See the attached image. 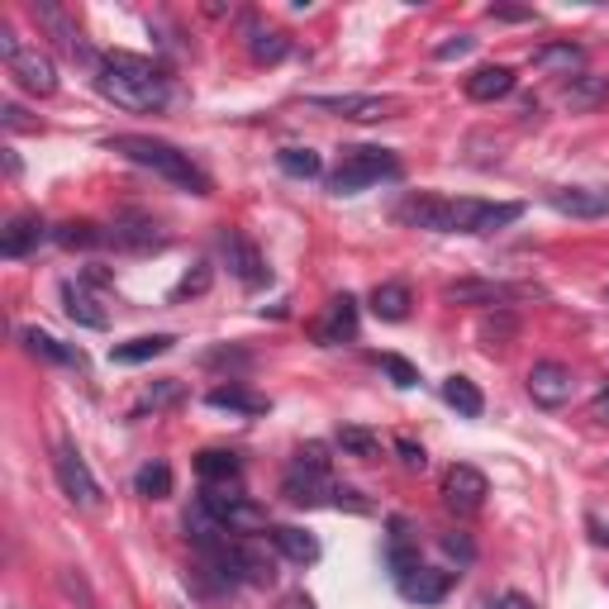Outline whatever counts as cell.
Returning <instances> with one entry per match:
<instances>
[{
  "instance_id": "f546056e",
  "label": "cell",
  "mask_w": 609,
  "mask_h": 609,
  "mask_svg": "<svg viewBox=\"0 0 609 609\" xmlns=\"http://www.w3.org/2000/svg\"><path fill=\"white\" fill-rule=\"evenodd\" d=\"M600 100H609V77H571V86L562 91L567 110H595Z\"/></svg>"
},
{
  "instance_id": "5b68a950",
  "label": "cell",
  "mask_w": 609,
  "mask_h": 609,
  "mask_svg": "<svg viewBox=\"0 0 609 609\" xmlns=\"http://www.w3.org/2000/svg\"><path fill=\"white\" fill-rule=\"evenodd\" d=\"M200 505L210 510V519H215L219 529H229L234 538H248V533L267 529V510H262V505H253L248 495H234L229 486H205Z\"/></svg>"
},
{
  "instance_id": "836d02e7",
  "label": "cell",
  "mask_w": 609,
  "mask_h": 609,
  "mask_svg": "<svg viewBox=\"0 0 609 609\" xmlns=\"http://www.w3.org/2000/svg\"><path fill=\"white\" fill-rule=\"evenodd\" d=\"M334 443L348 452V457H362V462H372L376 452H381V438H376L372 429H362V424H343V429L334 433Z\"/></svg>"
},
{
  "instance_id": "7bdbcfd3",
  "label": "cell",
  "mask_w": 609,
  "mask_h": 609,
  "mask_svg": "<svg viewBox=\"0 0 609 609\" xmlns=\"http://www.w3.org/2000/svg\"><path fill=\"white\" fill-rule=\"evenodd\" d=\"M58 581H62V590H67V595H72V600H81V609H96V600H91V586H86V581H81L77 571H62Z\"/></svg>"
},
{
  "instance_id": "1f68e13d",
  "label": "cell",
  "mask_w": 609,
  "mask_h": 609,
  "mask_svg": "<svg viewBox=\"0 0 609 609\" xmlns=\"http://www.w3.org/2000/svg\"><path fill=\"white\" fill-rule=\"evenodd\" d=\"M53 243H62V248H96V243H105V229L100 224H91V219H67V224H58L53 229Z\"/></svg>"
},
{
  "instance_id": "c3c4849f",
  "label": "cell",
  "mask_w": 609,
  "mask_h": 609,
  "mask_svg": "<svg viewBox=\"0 0 609 609\" xmlns=\"http://www.w3.org/2000/svg\"><path fill=\"white\" fill-rule=\"evenodd\" d=\"M334 505H348V510H367V500L357 491H348V486H334Z\"/></svg>"
},
{
  "instance_id": "4fadbf2b",
  "label": "cell",
  "mask_w": 609,
  "mask_h": 609,
  "mask_svg": "<svg viewBox=\"0 0 609 609\" xmlns=\"http://www.w3.org/2000/svg\"><path fill=\"white\" fill-rule=\"evenodd\" d=\"M514 295H524V291L505 286V281H452V286H443L448 305H495V310H505Z\"/></svg>"
},
{
  "instance_id": "60d3db41",
  "label": "cell",
  "mask_w": 609,
  "mask_h": 609,
  "mask_svg": "<svg viewBox=\"0 0 609 609\" xmlns=\"http://www.w3.org/2000/svg\"><path fill=\"white\" fill-rule=\"evenodd\" d=\"M510 334H514V315H505V310L481 319V338H486V343H500V338H510Z\"/></svg>"
},
{
  "instance_id": "f35d334b",
  "label": "cell",
  "mask_w": 609,
  "mask_h": 609,
  "mask_svg": "<svg viewBox=\"0 0 609 609\" xmlns=\"http://www.w3.org/2000/svg\"><path fill=\"white\" fill-rule=\"evenodd\" d=\"M381 372L391 376L395 386H400V391H405V386H419V372H414L410 362H405V357H395V353H386L381 357Z\"/></svg>"
},
{
  "instance_id": "7a4b0ae2",
  "label": "cell",
  "mask_w": 609,
  "mask_h": 609,
  "mask_svg": "<svg viewBox=\"0 0 609 609\" xmlns=\"http://www.w3.org/2000/svg\"><path fill=\"white\" fill-rule=\"evenodd\" d=\"M100 96L119 105V110H129V115H148V110H162L167 96H172V81L162 72L158 62L138 58V53H110V58H100Z\"/></svg>"
},
{
  "instance_id": "4316f807",
  "label": "cell",
  "mask_w": 609,
  "mask_h": 609,
  "mask_svg": "<svg viewBox=\"0 0 609 609\" xmlns=\"http://www.w3.org/2000/svg\"><path fill=\"white\" fill-rule=\"evenodd\" d=\"M410 286L405 281H381L372 291V315L386 319V324H400V319H410Z\"/></svg>"
},
{
  "instance_id": "d6a6232c",
  "label": "cell",
  "mask_w": 609,
  "mask_h": 609,
  "mask_svg": "<svg viewBox=\"0 0 609 609\" xmlns=\"http://www.w3.org/2000/svg\"><path fill=\"white\" fill-rule=\"evenodd\" d=\"M276 167L286 172V177H300V181H310L324 172V158H319L315 148H281L276 153Z\"/></svg>"
},
{
  "instance_id": "ee69618b",
  "label": "cell",
  "mask_w": 609,
  "mask_h": 609,
  "mask_svg": "<svg viewBox=\"0 0 609 609\" xmlns=\"http://www.w3.org/2000/svg\"><path fill=\"white\" fill-rule=\"evenodd\" d=\"M295 462L300 467H315V472H329V448L324 443H305V448L295 452Z\"/></svg>"
},
{
  "instance_id": "7402d4cb",
  "label": "cell",
  "mask_w": 609,
  "mask_h": 609,
  "mask_svg": "<svg viewBox=\"0 0 609 609\" xmlns=\"http://www.w3.org/2000/svg\"><path fill=\"white\" fill-rule=\"evenodd\" d=\"M172 343H177L172 334H143V338H129V343H115V348H110V362H119V367H138V362H153V357L172 353Z\"/></svg>"
},
{
  "instance_id": "484cf974",
  "label": "cell",
  "mask_w": 609,
  "mask_h": 609,
  "mask_svg": "<svg viewBox=\"0 0 609 609\" xmlns=\"http://www.w3.org/2000/svg\"><path fill=\"white\" fill-rule=\"evenodd\" d=\"M20 343H24V353H29V357L58 362V367H81V353H77V348L58 343V338L43 334V329H20Z\"/></svg>"
},
{
  "instance_id": "277c9868",
  "label": "cell",
  "mask_w": 609,
  "mask_h": 609,
  "mask_svg": "<svg viewBox=\"0 0 609 609\" xmlns=\"http://www.w3.org/2000/svg\"><path fill=\"white\" fill-rule=\"evenodd\" d=\"M395 172H400V162L386 148H343L338 167L329 172V191L334 196H357V191H367V186L395 177Z\"/></svg>"
},
{
  "instance_id": "b9f144b4",
  "label": "cell",
  "mask_w": 609,
  "mask_h": 609,
  "mask_svg": "<svg viewBox=\"0 0 609 609\" xmlns=\"http://www.w3.org/2000/svg\"><path fill=\"white\" fill-rule=\"evenodd\" d=\"M472 48H476V39H472V34H457V39L438 43V48H433V58H438V62H452V58H467Z\"/></svg>"
},
{
  "instance_id": "2e32d148",
  "label": "cell",
  "mask_w": 609,
  "mask_h": 609,
  "mask_svg": "<svg viewBox=\"0 0 609 609\" xmlns=\"http://www.w3.org/2000/svg\"><path fill=\"white\" fill-rule=\"evenodd\" d=\"M105 243H115V248H129V253H148V248H158L162 234L153 219L143 215H119L110 229H105Z\"/></svg>"
},
{
  "instance_id": "74e56055",
  "label": "cell",
  "mask_w": 609,
  "mask_h": 609,
  "mask_svg": "<svg viewBox=\"0 0 609 609\" xmlns=\"http://www.w3.org/2000/svg\"><path fill=\"white\" fill-rule=\"evenodd\" d=\"M210 276H215V272H210V262H200L196 272H186V276L177 281L172 300H186V295H205V291H210Z\"/></svg>"
},
{
  "instance_id": "52a82bcc",
  "label": "cell",
  "mask_w": 609,
  "mask_h": 609,
  "mask_svg": "<svg viewBox=\"0 0 609 609\" xmlns=\"http://www.w3.org/2000/svg\"><path fill=\"white\" fill-rule=\"evenodd\" d=\"M53 472H58V486H62V495H67L72 505H81V510H96V505H100L96 476H91V467L77 457V448H67V443H62L58 457H53Z\"/></svg>"
},
{
  "instance_id": "bcb514c9",
  "label": "cell",
  "mask_w": 609,
  "mask_h": 609,
  "mask_svg": "<svg viewBox=\"0 0 609 609\" xmlns=\"http://www.w3.org/2000/svg\"><path fill=\"white\" fill-rule=\"evenodd\" d=\"M443 552H448V557H457V562H472V557H476L472 538H462V533H448V538H443Z\"/></svg>"
},
{
  "instance_id": "30bf717a",
  "label": "cell",
  "mask_w": 609,
  "mask_h": 609,
  "mask_svg": "<svg viewBox=\"0 0 609 609\" xmlns=\"http://www.w3.org/2000/svg\"><path fill=\"white\" fill-rule=\"evenodd\" d=\"M10 77L20 81L29 96H53V91H58V67H53V58L39 53V48H20V53L10 58Z\"/></svg>"
},
{
  "instance_id": "ba28073f",
  "label": "cell",
  "mask_w": 609,
  "mask_h": 609,
  "mask_svg": "<svg viewBox=\"0 0 609 609\" xmlns=\"http://www.w3.org/2000/svg\"><path fill=\"white\" fill-rule=\"evenodd\" d=\"M486 495H491V486H486V476L476 472V467H467V462L448 467V476H443V505H448V510L476 514L486 505Z\"/></svg>"
},
{
  "instance_id": "e575fe53",
  "label": "cell",
  "mask_w": 609,
  "mask_h": 609,
  "mask_svg": "<svg viewBox=\"0 0 609 609\" xmlns=\"http://www.w3.org/2000/svg\"><path fill=\"white\" fill-rule=\"evenodd\" d=\"M134 491L143 495V500H167V495H172V467H167V462H148V467H138Z\"/></svg>"
},
{
  "instance_id": "5bb4252c",
  "label": "cell",
  "mask_w": 609,
  "mask_h": 609,
  "mask_svg": "<svg viewBox=\"0 0 609 609\" xmlns=\"http://www.w3.org/2000/svg\"><path fill=\"white\" fill-rule=\"evenodd\" d=\"M315 110H334L343 119H362V124H372V119H386L395 110L391 96H310Z\"/></svg>"
},
{
  "instance_id": "7dc6e473",
  "label": "cell",
  "mask_w": 609,
  "mask_h": 609,
  "mask_svg": "<svg viewBox=\"0 0 609 609\" xmlns=\"http://www.w3.org/2000/svg\"><path fill=\"white\" fill-rule=\"evenodd\" d=\"M491 20H510V24H519V20H533V10H514V5H491Z\"/></svg>"
},
{
  "instance_id": "f6af8a7d",
  "label": "cell",
  "mask_w": 609,
  "mask_h": 609,
  "mask_svg": "<svg viewBox=\"0 0 609 609\" xmlns=\"http://www.w3.org/2000/svg\"><path fill=\"white\" fill-rule=\"evenodd\" d=\"M395 452H400V462H405L410 472H424V467H429L424 448H419V443H410V438H400V443H395Z\"/></svg>"
},
{
  "instance_id": "f907efd6",
  "label": "cell",
  "mask_w": 609,
  "mask_h": 609,
  "mask_svg": "<svg viewBox=\"0 0 609 609\" xmlns=\"http://www.w3.org/2000/svg\"><path fill=\"white\" fill-rule=\"evenodd\" d=\"M590 410H595V419H600V424H609V386L595 395V405H590Z\"/></svg>"
},
{
  "instance_id": "816d5d0a",
  "label": "cell",
  "mask_w": 609,
  "mask_h": 609,
  "mask_svg": "<svg viewBox=\"0 0 609 609\" xmlns=\"http://www.w3.org/2000/svg\"><path fill=\"white\" fill-rule=\"evenodd\" d=\"M590 533H595V543H609V529L600 524V519H590Z\"/></svg>"
},
{
  "instance_id": "3957f363",
  "label": "cell",
  "mask_w": 609,
  "mask_h": 609,
  "mask_svg": "<svg viewBox=\"0 0 609 609\" xmlns=\"http://www.w3.org/2000/svg\"><path fill=\"white\" fill-rule=\"evenodd\" d=\"M110 153L129 158L134 167H148V172H158V177H167L172 186L191 191V196H210V177H205V172H200V167L186 158V153H177L172 143H162V138L119 134V138H110Z\"/></svg>"
},
{
  "instance_id": "f1b7e54d",
  "label": "cell",
  "mask_w": 609,
  "mask_h": 609,
  "mask_svg": "<svg viewBox=\"0 0 609 609\" xmlns=\"http://www.w3.org/2000/svg\"><path fill=\"white\" fill-rule=\"evenodd\" d=\"M443 400H448L462 419H481V410H486V400H481V391H476V381H467V376H448V381H443Z\"/></svg>"
},
{
  "instance_id": "7c38bea8",
  "label": "cell",
  "mask_w": 609,
  "mask_h": 609,
  "mask_svg": "<svg viewBox=\"0 0 609 609\" xmlns=\"http://www.w3.org/2000/svg\"><path fill=\"white\" fill-rule=\"evenodd\" d=\"M548 205L571 219H600L609 215V191L605 186H557L548 191Z\"/></svg>"
},
{
  "instance_id": "d6986e66",
  "label": "cell",
  "mask_w": 609,
  "mask_h": 609,
  "mask_svg": "<svg viewBox=\"0 0 609 609\" xmlns=\"http://www.w3.org/2000/svg\"><path fill=\"white\" fill-rule=\"evenodd\" d=\"M34 20L43 24V29H48V34H53V39L62 43V48H67V53H72V58H81V62H91V48H86V43H81V34H77V24L67 20V15H62L58 5H48V0H43V5H34Z\"/></svg>"
},
{
  "instance_id": "9a60e30c",
  "label": "cell",
  "mask_w": 609,
  "mask_h": 609,
  "mask_svg": "<svg viewBox=\"0 0 609 609\" xmlns=\"http://www.w3.org/2000/svg\"><path fill=\"white\" fill-rule=\"evenodd\" d=\"M281 495H286L291 505H305V510H310V505H324V500L334 495V486H329V476L324 472L295 462L291 472H286V481H281Z\"/></svg>"
},
{
  "instance_id": "603a6c76",
  "label": "cell",
  "mask_w": 609,
  "mask_h": 609,
  "mask_svg": "<svg viewBox=\"0 0 609 609\" xmlns=\"http://www.w3.org/2000/svg\"><path fill=\"white\" fill-rule=\"evenodd\" d=\"M514 91V72L510 67H476L472 77H467V96L481 100V105H491V100H505Z\"/></svg>"
},
{
  "instance_id": "ab89813d",
  "label": "cell",
  "mask_w": 609,
  "mask_h": 609,
  "mask_svg": "<svg viewBox=\"0 0 609 609\" xmlns=\"http://www.w3.org/2000/svg\"><path fill=\"white\" fill-rule=\"evenodd\" d=\"M0 124H5L10 134H34V129H39V119H29L20 105H10V100L0 105Z\"/></svg>"
},
{
  "instance_id": "9c48e42d",
  "label": "cell",
  "mask_w": 609,
  "mask_h": 609,
  "mask_svg": "<svg viewBox=\"0 0 609 609\" xmlns=\"http://www.w3.org/2000/svg\"><path fill=\"white\" fill-rule=\"evenodd\" d=\"M576 391V381H571V367L562 362H533L529 367V395L533 405H543V410H562Z\"/></svg>"
},
{
  "instance_id": "e0dca14e",
  "label": "cell",
  "mask_w": 609,
  "mask_h": 609,
  "mask_svg": "<svg viewBox=\"0 0 609 609\" xmlns=\"http://www.w3.org/2000/svg\"><path fill=\"white\" fill-rule=\"evenodd\" d=\"M43 238H48V224H43L39 215H15L5 229H0V253H5V257H24V253H34Z\"/></svg>"
},
{
  "instance_id": "8992f818",
  "label": "cell",
  "mask_w": 609,
  "mask_h": 609,
  "mask_svg": "<svg viewBox=\"0 0 609 609\" xmlns=\"http://www.w3.org/2000/svg\"><path fill=\"white\" fill-rule=\"evenodd\" d=\"M219 253H224L229 272H234L248 291H257V286H267V281H272V267L262 262L257 243H253V238H243L238 229H224V234H219Z\"/></svg>"
},
{
  "instance_id": "cb8c5ba5",
  "label": "cell",
  "mask_w": 609,
  "mask_h": 609,
  "mask_svg": "<svg viewBox=\"0 0 609 609\" xmlns=\"http://www.w3.org/2000/svg\"><path fill=\"white\" fill-rule=\"evenodd\" d=\"M196 472L205 486H234L238 476H243V462H238L234 452H224V448H205L196 457Z\"/></svg>"
},
{
  "instance_id": "83f0119b",
  "label": "cell",
  "mask_w": 609,
  "mask_h": 609,
  "mask_svg": "<svg viewBox=\"0 0 609 609\" xmlns=\"http://www.w3.org/2000/svg\"><path fill=\"white\" fill-rule=\"evenodd\" d=\"M272 543L281 548V557H291L295 567H310V562H319L315 533L295 529V524H281V529H272Z\"/></svg>"
},
{
  "instance_id": "8fae6325",
  "label": "cell",
  "mask_w": 609,
  "mask_h": 609,
  "mask_svg": "<svg viewBox=\"0 0 609 609\" xmlns=\"http://www.w3.org/2000/svg\"><path fill=\"white\" fill-rule=\"evenodd\" d=\"M357 338V300L353 295H334L324 305V315L315 319V343L334 348V343H353Z\"/></svg>"
},
{
  "instance_id": "d4e9b609",
  "label": "cell",
  "mask_w": 609,
  "mask_h": 609,
  "mask_svg": "<svg viewBox=\"0 0 609 609\" xmlns=\"http://www.w3.org/2000/svg\"><path fill=\"white\" fill-rule=\"evenodd\" d=\"M533 67H538V72H562V77H571V72L586 67V48H581V43H543V48L533 53Z\"/></svg>"
},
{
  "instance_id": "ffe728a7",
  "label": "cell",
  "mask_w": 609,
  "mask_h": 609,
  "mask_svg": "<svg viewBox=\"0 0 609 609\" xmlns=\"http://www.w3.org/2000/svg\"><path fill=\"white\" fill-rule=\"evenodd\" d=\"M448 590H452V571H433V567H419L400 581V595H405V600H419V605H438Z\"/></svg>"
},
{
  "instance_id": "d590c367",
  "label": "cell",
  "mask_w": 609,
  "mask_h": 609,
  "mask_svg": "<svg viewBox=\"0 0 609 609\" xmlns=\"http://www.w3.org/2000/svg\"><path fill=\"white\" fill-rule=\"evenodd\" d=\"M248 53H253V62H281L291 53V43H286V34H276V29H253L248 34Z\"/></svg>"
},
{
  "instance_id": "4dcf8cb0",
  "label": "cell",
  "mask_w": 609,
  "mask_h": 609,
  "mask_svg": "<svg viewBox=\"0 0 609 609\" xmlns=\"http://www.w3.org/2000/svg\"><path fill=\"white\" fill-rule=\"evenodd\" d=\"M215 410H238V414H267V400L253 391H243V386H215V391L205 395Z\"/></svg>"
},
{
  "instance_id": "681fc988",
  "label": "cell",
  "mask_w": 609,
  "mask_h": 609,
  "mask_svg": "<svg viewBox=\"0 0 609 609\" xmlns=\"http://www.w3.org/2000/svg\"><path fill=\"white\" fill-rule=\"evenodd\" d=\"M495 609H533V600H524L519 590H510V595H500V600H495Z\"/></svg>"
},
{
  "instance_id": "8d00e7d4",
  "label": "cell",
  "mask_w": 609,
  "mask_h": 609,
  "mask_svg": "<svg viewBox=\"0 0 609 609\" xmlns=\"http://www.w3.org/2000/svg\"><path fill=\"white\" fill-rule=\"evenodd\" d=\"M181 400V381H153L143 400H138V410H167V405H177Z\"/></svg>"
},
{
  "instance_id": "ac0fdd59",
  "label": "cell",
  "mask_w": 609,
  "mask_h": 609,
  "mask_svg": "<svg viewBox=\"0 0 609 609\" xmlns=\"http://www.w3.org/2000/svg\"><path fill=\"white\" fill-rule=\"evenodd\" d=\"M62 310H67V319L72 324H81V329H105L110 324V315L100 310V300L81 281H62Z\"/></svg>"
},
{
  "instance_id": "44dd1931",
  "label": "cell",
  "mask_w": 609,
  "mask_h": 609,
  "mask_svg": "<svg viewBox=\"0 0 609 609\" xmlns=\"http://www.w3.org/2000/svg\"><path fill=\"white\" fill-rule=\"evenodd\" d=\"M386 562H391V576L395 586L410 576V571H419L424 562H419V548L410 543V524L405 519H391V543H386Z\"/></svg>"
},
{
  "instance_id": "6da1fadb",
  "label": "cell",
  "mask_w": 609,
  "mask_h": 609,
  "mask_svg": "<svg viewBox=\"0 0 609 609\" xmlns=\"http://www.w3.org/2000/svg\"><path fill=\"white\" fill-rule=\"evenodd\" d=\"M524 215V205H491V200H448V196H410L395 219L410 229H429V234H495Z\"/></svg>"
}]
</instances>
